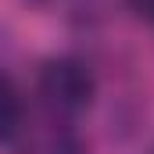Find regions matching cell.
Here are the masks:
<instances>
[{
    "instance_id": "4",
    "label": "cell",
    "mask_w": 154,
    "mask_h": 154,
    "mask_svg": "<svg viewBox=\"0 0 154 154\" xmlns=\"http://www.w3.org/2000/svg\"><path fill=\"white\" fill-rule=\"evenodd\" d=\"M129 4H133V11H140V14L154 18V0H129Z\"/></svg>"
},
{
    "instance_id": "5",
    "label": "cell",
    "mask_w": 154,
    "mask_h": 154,
    "mask_svg": "<svg viewBox=\"0 0 154 154\" xmlns=\"http://www.w3.org/2000/svg\"><path fill=\"white\" fill-rule=\"evenodd\" d=\"M151 154H154V151H151Z\"/></svg>"
},
{
    "instance_id": "2",
    "label": "cell",
    "mask_w": 154,
    "mask_h": 154,
    "mask_svg": "<svg viewBox=\"0 0 154 154\" xmlns=\"http://www.w3.org/2000/svg\"><path fill=\"white\" fill-rule=\"evenodd\" d=\"M25 133V97L18 82L0 72V143H14Z\"/></svg>"
},
{
    "instance_id": "3",
    "label": "cell",
    "mask_w": 154,
    "mask_h": 154,
    "mask_svg": "<svg viewBox=\"0 0 154 154\" xmlns=\"http://www.w3.org/2000/svg\"><path fill=\"white\" fill-rule=\"evenodd\" d=\"M25 154H82V143H79L68 129H54L50 136L36 140Z\"/></svg>"
},
{
    "instance_id": "1",
    "label": "cell",
    "mask_w": 154,
    "mask_h": 154,
    "mask_svg": "<svg viewBox=\"0 0 154 154\" xmlns=\"http://www.w3.org/2000/svg\"><path fill=\"white\" fill-rule=\"evenodd\" d=\"M93 90H97L93 72L79 57H54L36 75V97L43 104V111L57 125H65L75 115H82L90 108V100H93Z\"/></svg>"
}]
</instances>
